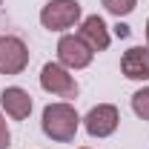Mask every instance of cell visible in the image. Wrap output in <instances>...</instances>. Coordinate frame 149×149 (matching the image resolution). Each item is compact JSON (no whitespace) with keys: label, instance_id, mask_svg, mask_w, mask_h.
Here are the masks:
<instances>
[{"label":"cell","instance_id":"cell-1","mask_svg":"<svg viewBox=\"0 0 149 149\" xmlns=\"http://www.w3.org/2000/svg\"><path fill=\"white\" fill-rule=\"evenodd\" d=\"M77 126H80V118L72 103H49L43 109V132L52 141H60V143L74 141Z\"/></svg>","mask_w":149,"mask_h":149},{"label":"cell","instance_id":"cell-2","mask_svg":"<svg viewBox=\"0 0 149 149\" xmlns=\"http://www.w3.org/2000/svg\"><path fill=\"white\" fill-rule=\"evenodd\" d=\"M77 20H80V3L77 0H49L40 12V23L49 32L72 29Z\"/></svg>","mask_w":149,"mask_h":149},{"label":"cell","instance_id":"cell-3","mask_svg":"<svg viewBox=\"0 0 149 149\" xmlns=\"http://www.w3.org/2000/svg\"><path fill=\"white\" fill-rule=\"evenodd\" d=\"M40 86H43L46 92L57 95V97H66V100L77 97V83H74L72 74L66 72V66H60V63H46V66H43V72H40Z\"/></svg>","mask_w":149,"mask_h":149},{"label":"cell","instance_id":"cell-4","mask_svg":"<svg viewBox=\"0 0 149 149\" xmlns=\"http://www.w3.org/2000/svg\"><path fill=\"white\" fill-rule=\"evenodd\" d=\"M29 66V49L20 37H0V74H20Z\"/></svg>","mask_w":149,"mask_h":149},{"label":"cell","instance_id":"cell-5","mask_svg":"<svg viewBox=\"0 0 149 149\" xmlns=\"http://www.w3.org/2000/svg\"><path fill=\"white\" fill-rule=\"evenodd\" d=\"M92 49L80 40L77 35H63L57 43V57H60V66L66 69H86L92 63Z\"/></svg>","mask_w":149,"mask_h":149},{"label":"cell","instance_id":"cell-6","mask_svg":"<svg viewBox=\"0 0 149 149\" xmlns=\"http://www.w3.org/2000/svg\"><path fill=\"white\" fill-rule=\"evenodd\" d=\"M118 120H120L118 109H115L112 103H100V106H95V109L83 118V126H86V132H89L92 138H109L112 132L118 129Z\"/></svg>","mask_w":149,"mask_h":149},{"label":"cell","instance_id":"cell-7","mask_svg":"<svg viewBox=\"0 0 149 149\" xmlns=\"http://www.w3.org/2000/svg\"><path fill=\"white\" fill-rule=\"evenodd\" d=\"M120 72L129 80H149V46H132L120 57Z\"/></svg>","mask_w":149,"mask_h":149},{"label":"cell","instance_id":"cell-8","mask_svg":"<svg viewBox=\"0 0 149 149\" xmlns=\"http://www.w3.org/2000/svg\"><path fill=\"white\" fill-rule=\"evenodd\" d=\"M77 37H80L92 52H103V49L109 46V29H106V23L97 17V15H92V17H86L80 23Z\"/></svg>","mask_w":149,"mask_h":149},{"label":"cell","instance_id":"cell-9","mask_svg":"<svg viewBox=\"0 0 149 149\" xmlns=\"http://www.w3.org/2000/svg\"><path fill=\"white\" fill-rule=\"evenodd\" d=\"M0 103H3L6 115H12L15 120H23L32 112V95L26 92V89H20V86H9V89H3V95H0Z\"/></svg>","mask_w":149,"mask_h":149},{"label":"cell","instance_id":"cell-10","mask_svg":"<svg viewBox=\"0 0 149 149\" xmlns=\"http://www.w3.org/2000/svg\"><path fill=\"white\" fill-rule=\"evenodd\" d=\"M103 3V9L112 12L115 17H126L129 12H135V6H138V0H100Z\"/></svg>","mask_w":149,"mask_h":149},{"label":"cell","instance_id":"cell-11","mask_svg":"<svg viewBox=\"0 0 149 149\" xmlns=\"http://www.w3.org/2000/svg\"><path fill=\"white\" fill-rule=\"evenodd\" d=\"M132 109H135L138 118L149 120V86L146 89H138V92L132 95Z\"/></svg>","mask_w":149,"mask_h":149},{"label":"cell","instance_id":"cell-12","mask_svg":"<svg viewBox=\"0 0 149 149\" xmlns=\"http://www.w3.org/2000/svg\"><path fill=\"white\" fill-rule=\"evenodd\" d=\"M12 143V135H9V126H6V118L0 115V149H9Z\"/></svg>","mask_w":149,"mask_h":149},{"label":"cell","instance_id":"cell-13","mask_svg":"<svg viewBox=\"0 0 149 149\" xmlns=\"http://www.w3.org/2000/svg\"><path fill=\"white\" fill-rule=\"evenodd\" d=\"M146 40H149V20H146Z\"/></svg>","mask_w":149,"mask_h":149}]
</instances>
